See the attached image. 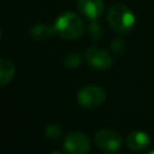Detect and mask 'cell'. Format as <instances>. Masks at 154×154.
I'll list each match as a JSON object with an SVG mask.
<instances>
[{
	"label": "cell",
	"mask_w": 154,
	"mask_h": 154,
	"mask_svg": "<svg viewBox=\"0 0 154 154\" xmlns=\"http://www.w3.org/2000/svg\"><path fill=\"white\" fill-rule=\"evenodd\" d=\"M57 32L65 40H76L84 31L83 20L75 13H64L61 14L55 24Z\"/></svg>",
	"instance_id": "obj_1"
},
{
	"label": "cell",
	"mask_w": 154,
	"mask_h": 154,
	"mask_svg": "<svg viewBox=\"0 0 154 154\" xmlns=\"http://www.w3.org/2000/svg\"><path fill=\"white\" fill-rule=\"evenodd\" d=\"M109 25L118 32H128L135 24V16L132 11L122 4L113 5L107 14Z\"/></svg>",
	"instance_id": "obj_2"
},
{
	"label": "cell",
	"mask_w": 154,
	"mask_h": 154,
	"mask_svg": "<svg viewBox=\"0 0 154 154\" xmlns=\"http://www.w3.org/2000/svg\"><path fill=\"white\" fill-rule=\"evenodd\" d=\"M106 97L105 90L96 85L83 87L77 95V100L81 106L85 108H95L100 106Z\"/></svg>",
	"instance_id": "obj_3"
},
{
	"label": "cell",
	"mask_w": 154,
	"mask_h": 154,
	"mask_svg": "<svg viewBox=\"0 0 154 154\" xmlns=\"http://www.w3.org/2000/svg\"><path fill=\"white\" fill-rule=\"evenodd\" d=\"M64 148L72 154H84L90 149V142L87 135L81 131H73L65 138Z\"/></svg>",
	"instance_id": "obj_4"
},
{
	"label": "cell",
	"mask_w": 154,
	"mask_h": 154,
	"mask_svg": "<svg viewBox=\"0 0 154 154\" xmlns=\"http://www.w3.org/2000/svg\"><path fill=\"white\" fill-rule=\"evenodd\" d=\"M95 141H96V144L106 152H116L119 149L122 144L120 136L117 132L107 129H102L97 131L95 135Z\"/></svg>",
	"instance_id": "obj_5"
},
{
	"label": "cell",
	"mask_w": 154,
	"mask_h": 154,
	"mask_svg": "<svg viewBox=\"0 0 154 154\" xmlns=\"http://www.w3.org/2000/svg\"><path fill=\"white\" fill-rule=\"evenodd\" d=\"M85 59L89 65H91L95 69H100V70L109 69L113 63L109 53L99 47L89 48L85 53Z\"/></svg>",
	"instance_id": "obj_6"
},
{
	"label": "cell",
	"mask_w": 154,
	"mask_h": 154,
	"mask_svg": "<svg viewBox=\"0 0 154 154\" xmlns=\"http://www.w3.org/2000/svg\"><path fill=\"white\" fill-rule=\"evenodd\" d=\"M82 13L89 19L94 20L103 13V2L102 0H78L77 1Z\"/></svg>",
	"instance_id": "obj_7"
},
{
	"label": "cell",
	"mask_w": 154,
	"mask_h": 154,
	"mask_svg": "<svg viewBox=\"0 0 154 154\" xmlns=\"http://www.w3.org/2000/svg\"><path fill=\"white\" fill-rule=\"evenodd\" d=\"M150 142L149 136L143 131H134L126 137V144L130 149L141 150L144 149Z\"/></svg>",
	"instance_id": "obj_8"
},
{
	"label": "cell",
	"mask_w": 154,
	"mask_h": 154,
	"mask_svg": "<svg viewBox=\"0 0 154 154\" xmlns=\"http://www.w3.org/2000/svg\"><path fill=\"white\" fill-rule=\"evenodd\" d=\"M14 76V65L6 58L0 60V83L5 85Z\"/></svg>",
	"instance_id": "obj_9"
},
{
	"label": "cell",
	"mask_w": 154,
	"mask_h": 154,
	"mask_svg": "<svg viewBox=\"0 0 154 154\" xmlns=\"http://www.w3.org/2000/svg\"><path fill=\"white\" fill-rule=\"evenodd\" d=\"M55 32H57L55 26H51V25H46V24L35 25L31 30V35L36 40H46L48 37L53 36Z\"/></svg>",
	"instance_id": "obj_10"
},
{
	"label": "cell",
	"mask_w": 154,
	"mask_h": 154,
	"mask_svg": "<svg viewBox=\"0 0 154 154\" xmlns=\"http://www.w3.org/2000/svg\"><path fill=\"white\" fill-rule=\"evenodd\" d=\"M46 136L51 140H55V138H59L61 136V129L57 125V124H49L46 126Z\"/></svg>",
	"instance_id": "obj_11"
},
{
	"label": "cell",
	"mask_w": 154,
	"mask_h": 154,
	"mask_svg": "<svg viewBox=\"0 0 154 154\" xmlns=\"http://www.w3.org/2000/svg\"><path fill=\"white\" fill-rule=\"evenodd\" d=\"M64 63H65V65H66L67 67L73 69V67H76V66L81 63V58H79L78 54L71 53V54H69V55L65 57V61H64Z\"/></svg>",
	"instance_id": "obj_12"
},
{
	"label": "cell",
	"mask_w": 154,
	"mask_h": 154,
	"mask_svg": "<svg viewBox=\"0 0 154 154\" xmlns=\"http://www.w3.org/2000/svg\"><path fill=\"white\" fill-rule=\"evenodd\" d=\"M90 34H91V36L96 40V38H99L100 37V35H101V28H100V25L99 24H96V23H93L91 25H90Z\"/></svg>",
	"instance_id": "obj_13"
}]
</instances>
